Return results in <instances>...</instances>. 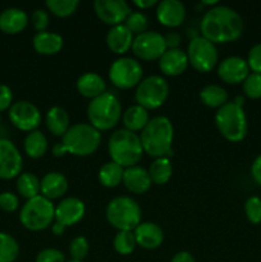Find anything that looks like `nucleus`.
Instances as JSON below:
<instances>
[{
    "label": "nucleus",
    "instance_id": "obj_47",
    "mask_svg": "<svg viewBox=\"0 0 261 262\" xmlns=\"http://www.w3.org/2000/svg\"><path fill=\"white\" fill-rule=\"evenodd\" d=\"M166 43V49H179L181 45V35L178 32H169L164 36Z\"/></svg>",
    "mask_w": 261,
    "mask_h": 262
},
{
    "label": "nucleus",
    "instance_id": "obj_39",
    "mask_svg": "<svg viewBox=\"0 0 261 262\" xmlns=\"http://www.w3.org/2000/svg\"><path fill=\"white\" fill-rule=\"evenodd\" d=\"M90 252V243L86 237H76L69 245V255L72 260L83 261Z\"/></svg>",
    "mask_w": 261,
    "mask_h": 262
},
{
    "label": "nucleus",
    "instance_id": "obj_51",
    "mask_svg": "<svg viewBox=\"0 0 261 262\" xmlns=\"http://www.w3.org/2000/svg\"><path fill=\"white\" fill-rule=\"evenodd\" d=\"M233 102H234V104H237L238 106L243 107V105H245V97H243V96H237Z\"/></svg>",
    "mask_w": 261,
    "mask_h": 262
},
{
    "label": "nucleus",
    "instance_id": "obj_7",
    "mask_svg": "<svg viewBox=\"0 0 261 262\" xmlns=\"http://www.w3.org/2000/svg\"><path fill=\"white\" fill-rule=\"evenodd\" d=\"M106 220L118 232H133L141 224L142 211L137 202L128 196H119L107 204Z\"/></svg>",
    "mask_w": 261,
    "mask_h": 262
},
{
    "label": "nucleus",
    "instance_id": "obj_18",
    "mask_svg": "<svg viewBox=\"0 0 261 262\" xmlns=\"http://www.w3.org/2000/svg\"><path fill=\"white\" fill-rule=\"evenodd\" d=\"M186 7L179 0H163L158 3L156 18L164 27H179L186 19Z\"/></svg>",
    "mask_w": 261,
    "mask_h": 262
},
{
    "label": "nucleus",
    "instance_id": "obj_8",
    "mask_svg": "<svg viewBox=\"0 0 261 262\" xmlns=\"http://www.w3.org/2000/svg\"><path fill=\"white\" fill-rule=\"evenodd\" d=\"M55 219V206L46 197L38 196L27 200L19 212V222L31 232H41L53 224Z\"/></svg>",
    "mask_w": 261,
    "mask_h": 262
},
{
    "label": "nucleus",
    "instance_id": "obj_46",
    "mask_svg": "<svg viewBox=\"0 0 261 262\" xmlns=\"http://www.w3.org/2000/svg\"><path fill=\"white\" fill-rule=\"evenodd\" d=\"M251 176H252L253 181L258 186H261V154L253 160L252 165H251Z\"/></svg>",
    "mask_w": 261,
    "mask_h": 262
},
{
    "label": "nucleus",
    "instance_id": "obj_44",
    "mask_svg": "<svg viewBox=\"0 0 261 262\" xmlns=\"http://www.w3.org/2000/svg\"><path fill=\"white\" fill-rule=\"evenodd\" d=\"M19 200L12 192H3L0 193V209L7 212H13L18 209Z\"/></svg>",
    "mask_w": 261,
    "mask_h": 262
},
{
    "label": "nucleus",
    "instance_id": "obj_6",
    "mask_svg": "<svg viewBox=\"0 0 261 262\" xmlns=\"http://www.w3.org/2000/svg\"><path fill=\"white\" fill-rule=\"evenodd\" d=\"M215 123L220 135L230 142H241L247 136L248 123L245 110L233 101H228L217 109Z\"/></svg>",
    "mask_w": 261,
    "mask_h": 262
},
{
    "label": "nucleus",
    "instance_id": "obj_27",
    "mask_svg": "<svg viewBox=\"0 0 261 262\" xmlns=\"http://www.w3.org/2000/svg\"><path fill=\"white\" fill-rule=\"evenodd\" d=\"M46 127L55 137H63L71 127V119L67 110L61 106H53L46 114Z\"/></svg>",
    "mask_w": 261,
    "mask_h": 262
},
{
    "label": "nucleus",
    "instance_id": "obj_16",
    "mask_svg": "<svg viewBox=\"0 0 261 262\" xmlns=\"http://www.w3.org/2000/svg\"><path fill=\"white\" fill-rule=\"evenodd\" d=\"M251 73L250 67L246 59L241 56H229L220 61L217 67V76L223 82L228 84L243 83L248 74Z\"/></svg>",
    "mask_w": 261,
    "mask_h": 262
},
{
    "label": "nucleus",
    "instance_id": "obj_37",
    "mask_svg": "<svg viewBox=\"0 0 261 262\" xmlns=\"http://www.w3.org/2000/svg\"><path fill=\"white\" fill-rule=\"evenodd\" d=\"M243 94L251 100L261 99V74L251 72L242 83Z\"/></svg>",
    "mask_w": 261,
    "mask_h": 262
},
{
    "label": "nucleus",
    "instance_id": "obj_35",
    "mask_svg": "<svg viewBox=\"0 0 261 262\" xmlns=\"http://www.w3.org/2000/svg\"><path fill=\"white\" fill-rule=\"evenodd\" d=\"M113 246H114V250L117 251L119 255L128 256L135 251L137 242H136L133 232L123 230V232H118L117 234H115L114 241H113Z\"/></svg>",
    "mask_w": 261,
    "mask_h": 262
},
{
    "label": "nucleus",
    "instance_id": "obj_28",
    "mask_svg": "<svg viewBox=\"0 0 261 262\" xmlns=\"http://www.w3.org/2000/svg\"><path fill=\"white\" fill-rule=\"evenodd\" d=\"M123 124H124L125 129L130 130V132H142L143 128L147 125L150 122V115H148V110L145 107L140 106V105H132L128 107L122 115Z\"/></svg>",
    "mask_w": 261,
    "mask_h": 262
},
{
    "label": "nucleus",
    "instance_id": "obj_48",
    "mask_svg": "<svg viewBox=\"0 0 261 262\" xmlns=\"http://www.w3.org/2000/svg\"><path fill=\"white\" fill-rule=\"evenodd\" d=\"M170 262H196L193 255L188 251H181V252L176 253L171 258Z\"/></svg>",
    "mask_w": 261,
    "mask_h": 262
},
{
    "label": "nucleus",
    "instance_id": "obj_31",
    "mask_svg": "<svg viewBox=\"0 0 261 262\" xmlns=\"http://www.w3.org/2000/svg\"><path fill=\"white\" fill-rule=\"evenodd\" d=\"M147 171L153 183L163 186V184L168 183L169 179L171 178L173 166H171L170 160L168 158H159L151 163Z\"/></svg>",
    "mask_w": 261,
    "mask_h": 262
},
{
    "label": "nucleus",
    "instance_id": "obj_30",
    "mask_svg": "<svg viewBox=\"0 0 261 262\" xmlns=\"http://www.w3.org/2000/svg\"><path fill=\"white\" fill-rule=\"evenodd\" d=\"M200 100L207 107H220L228 102V92L219 84H207L200 91Z\"/></svg>",
    "mask_w": 261,
    "mask_h": 262
},
{
    "label": "nucleus",
    "instance_id": "obj_25",
    "mask_svg": "<svg viewBox=\"0 0 261 262\" xmlns=\"http://www.w3.org/2000/svg\"><path fill=\"white\" fill-rule=\"evenodd\" d=\"M135 37L133 33L124 25L114 26L109 30L106 35V45L110 51L115 54H125L132 49Z\"/></svg>",
    "mask_w": 261,
    "mask_h": 262
},
{
    "label": "nucleus",
    "instance_id": "obj_3",
    "mask_svg": "<svg viewBox=\"0 0 261 262\" xmlns=\"http://www.w3.org/2000/svg\"><path fill=\"white\" fill-rule=\"evenodd\" d=\"M141 143L143 152L151 158H168L173 154L171 145L174 138V128L166 117L151 118L141 132Z\"/></svg>",
    "mask_w": 261,
    "mask_h": 262
},
{
    "label": "nucleus",
    "instance_id": "obj_20",
    "mask_svg": "<svg viewBox=\"0 0 261 262\" xmlns=\"http://www.w3.org/2000/svg\"><path fill=\"white\" fill-rule=\"evenodd\" d=\"M136 242L137 246L145 250H156L161 246L164 241V232L158 224L151 222L141 223L135 230Z\"/></svg>",
    "mask_w": 261,
    "mask_h": 262
},
{
    "label": "nucleus",
    "instance_id": "obj_24",
    "mask_svg": "<svg viewBox=\"0 0 261 262\" xmlns=\"http://www.w3.org/2000/svg\"><path fill=\"white\" fill-rule=\"evenodd\" d=\"M77 91L86 99H96L106 92V83L104 78L94 72H87L77 79Z\"/></svg>",
    "mask_w": 261,
    "mask_h": 262
},
{
    "label": "nucleus",
    "instance_id": "obj_40",
    "mask_svg": "<svg viewBox=\"0 0 261 262\" xmlns=\"http://www.w3.org/2000/svg\"><path fill=\"white\" fill-rule=\"evenodd\" d=\"M245 214L251 224H261V199L257 196L248 197L245 204Z\"/></svg>",
    "mask_w": 261,
    "mask_h": 262
},
{
    "label": "nucleus",
    "instance_id": "obj_12",
    "mask_svg": "<svg viewBox=\"0 0 261 262\" xmlns=\"http://www.w3.org/2000/svg\"><path fill=\"white\" fill-rule=\"evenodd\" d=\"M132 51L141 60H159L166 51L165 38L155 31H146L136 36L132 43Z\"/></svg>",
    "mask_w": 261,
    "mask_h": 262
},
{
    "label": "nucleus",
    "instance_id": "obj_13",
    "mask_svg": "<svg viewBox=\"0 0 261 262\" xmlns=\"http://www.w3.org/2000/svg\"><path fill=\"white\" fill-rule=\"evenodd\" d=\"M8 115L10 123L23 132L30 133L36 130L41 123V113L38 107L32 102L25 100L13 102Z\"/></svg>",
    "mask_w": 261,
    "mask_h": 262
},
{
    "label": "nucleus",
    "instance_id": "obj_21",
    "mask_svg": "<svg viewBox=\"0 0 261 262\" xmlns=\"http://www.w3.org/2000/svg\"><path fill=\"white\" fill-rule=\"evenodd\" d=\"M122 183L130 193L143 194L150 189L153 182L148 176V171L145 168L136 165L124 169Z\"/></svg>",
    "mask_w": 261,
    "mask_h": 262
},
{
    "label": "nucleus",
    "instance_id": "obj_15",
    "mask_svg": "<svg viewBox=\"0 0 261 262\" xmlns=\"http://www.w3.org/2000/svg\"><path fill=\"white\" fill-rule=\"evenodd\" d=\"M94 10L101 22L112 27L123 25L132 13L124 0H96L94 3Z\"/></svg>",
    "mask_w": 261,
    "mask_h": 262
},
{
    "label": "nucleus",
    "instance_id": "obj_45",
    "mask_svg": "<svg viewBox=\"0 0 261 262\" xmlns=\"http://www.w3.org/2000/svg\"><path fill=\"white\" fill-rule=\"evenodd\" d=\"M13 105V92L5 84H0V113L10 109Z\"/></svg>",
    "mask_w": 261,
    "mask_h": 262
},
{
    "label": "nucleus",
    "instance_id": "obj_17",
    "mask_svg": "<svg viewBox=\"0 0 261 262\" xmlns=\"http://www.w3.org/2000/svg\"><path fill=\"white\" fill-rule=\"evenodd\" d=\"M86 214L83 201L77 197H67L55 207V220L64 227H72L81 222Z\"/></svg>",
    "mask_w": 261,
    "mask_h": 262
},
{
    "label": "nucleus",
    "instance_id": "obj_5",
    "mask_svg": "<svg viewBox=\"0 0 261 262\" xmlns=\"http://www.w3.org/2000/svg\"><path fill=\"white\" fill-rule=\"evenodd\" d=\"M122 115V105L119 100L110 92H105L101 96L91 100L87 106L90 124L99 132L114 128L119 123Z\"/></svg>",
    "mask_w": 261,
    "mask_h": 262
},
{
    "label": "nucleus",
    "instance_id": "obj_34",
    "mask_svg": "<svg viewBox=\"0 0 261 262\" xmlns=\"http://www.w3.org/2000/svg\"><path fill=\"white\" fill-rule=\"evenodd\" d=\"M19 255V245L8 233L0 232V262H14Z\"/></svg>",
    "mask_w": 261,
    "mask_h": 262
},
{
    "label": "nucleus",
    "instance_id": "obj_2",
    "mask_svg": "<svg viewBox=\"0 0 261 262\" xmlns=\"http://www.w3.org/2000/svg\"><path fill=\"white\" fill-rule=\"evenodd\" d=\"M101 143V135L90 123H78L69 127L61 142L53 147V155L61 158L66 154L74 156H90L97 151Z\"/></svg>",
    "mask_w": 261,
    "mask_h": 262
},
{
    "label": "nucleus",
    "instance_id": "obj_49",
    "mask_svg": "<svg viewBox=\"0 0 261 262\" xmlns=\"http://www.w3.org/2000/svg\"><path fill=\"white\" fill-rule=\"evenodd\" d=\"M158 4L156 0H135L133 5L138 8V9H148V8L154 7V5Z\"/></svg>",
    "mask_w": 261,
    "mask_h": 262
},
{
    "label": "nucleus",
    "instance_id": "obj_33",
    "mask_svg": "<svg viewBox=\"0 0 261 262\" xmlns=\"http://www.w3.org/2000/svg\"><path fill=\"white\" fill-rule=\"evenodd\" d=\"M40 183L41 181L33 173H20L15 187L20 196L26 200H31L40 193Z\"/></svg>",
    "mask_w": 261,
    "mask_h": 262
},
{
    "label": "nucleus",
    "instance_id": "obj_52",
    "mask_svg": "<svg viewBox=\"0 0 261 262\" xmlns=\"http://www.w3.org/2000/svg\"><path fill=\"white\" fill-rule=\"evenodd\" d=\"M67 262H84V261H76V260H71V261H67Z\"/></svg>",
    "mask_w": 261,
    "mask_h": 262
},
{
    "label": "nucleus",
    "instance_id": "obj_38",
    "mask_svg": "<svg viewBox=\"0 0 261 262\" xmlns=\"http://www.w3.org/2000/svg\"><path fill=\"white\" fill-rule=\"evenodd\" d=\"M124 26L133 33V35H141L146 32L148 28V19L143 13L132 12L125 19Z\"/></svg>",
    "mask_w": 261,
    "mask_h": 262
},
{
    "label": "nucleus",
    "instance_id": "obj_50",
    "mask_svg": "<svg viewBox=\"0 0 261 262\" xmlns=\"http://www.w3.org/2000/svg\"><path fill=\"white\" fill-rule=\"evenodd\" d=\"M66 229L67 228L64 227V225H61V224H59V223H54L53 224V227H51V230H53V233L55 235H61V234H64V232H66Z\"/></svg>",
    "mask_w": 261,
    "mask_h": 262
},
{
    "label": "nucleus",
    "instance_id": "obj_14",
    "mask_svg": "<svg viewBox=\"0 0 261 262\" xmlns=\"http://www.w3.org/2000/svg\"><path fill=\"white\" fill-rule=\"evenodd\" d=\"M23 160L17 146L7 138H0V179L18 178L22 171Z\"/></svg>",
    "mask_w": 261,
    "mask_h": 262
},
{
    "label": "nucleus",
    "instance_id": "obj_36",
    "mask_svg": "<svg viewBox=\"0 0 261 262\" xmlns=\"http://www.w3.org/2000/svg\"><path fill=\"white\" fill-rule=\"evenodd\" d=\"M46 7L59 18H67L73 14L79 7L78 0H48Z\"/></svg>",
    "mask_w": 261,
    "mask_h": 262
},
{
    "label": "nucleus",
    "instance_id": "obj_26",
    "mask_svg": "<svg viewBox=\"0 0 261 262\" xmlns=\"http://www.w3.org/2000/svg\"><path fill=\"white\" fill-rule=\"evenodd\" d=\"M63 37L55 32H37L33 36L32 45L37 54L41 55H55L63 49Z\"/></svg>",
    "mask_w": 261,
    "mask_h": 262
},
{
    "label": "nucleus",
    "instance_id": "obj_1",
    "mask_svg": "<svg viewBox=\"0 0 261 262\" xmlns=\"http://www.w3.org/2000/svg\"><path fill=\"white\" fill-rule=\"evenodd\" d=\"M201 36L212 43L237 41L243 33V19L233 8L216 5L210 8L200 22Z\"/></svg>",
    "mask_w": 261,
    "mask_h": 262
},
{
    "label": "nucleus",
    "instance_id": "obj_4",
    "mask_svg": "<svg viewBox=\"0 0 261 262\" xmlns=\"http://www.w3.org/2000/svg\"><path fill=\"white\" fill-rule=\"evenodd\" d=\"M107 150L112 161L125 169L137 165L143 155L140 136L125 128L115 130L110 136Z\"/></svg>",
    "mask_w": 261,
    "mask_h": 262
},
{
    "label": "nucleus",
    "instance_id": "obj_10",
    "mask_svg": "<svg viewBox=\"0 0 261 262\" xmlns=\"http://www.w3.org/2000/svg\"><path fill=\"white\" fill-rule=\"evenodd\" d=\"M186 53L192 68L201 73L212 71L219 60V54L215 43L210 42L202 36H196L189 41Z\"/></svg>",
    "mask_w": 261,
    "mask_h": 262
},
{
    "label": "nucleus",
    "instance_id": "obj_41",
    "mask_svg": "<svg viewBox=\"0 0 261 262\" xmlns=\"http://www.w3.org/2000/svg\"><path fill=\"white\" fill-rule=\"evenodd\" d=\"M246 60H247L251 72L261 74V42L256 43L250 49Z\"/></svg>",
    "mask_w": 261,
    "mask_h": 262
},
{
    "label": "nucleus",
    "instance_id": "obj_29",
    "mask_svg": "<svg viewBox=\"0 0 261 262\" xmlns=\"http://www.w3.org/2000/svg\"><path fill=\"white\" fill-rule=\"evenodd\" d=\"M23 147H25V152L27 154L28 158L40 159L48 151V140L42 132L37 129L32 130L26 136Z\"/></svg>",
    "mask_w": 261,
    "mask_h": 262
},
{
    "label": "nucleus",
    "instance_id": "obj_23",
    "mask_svg": "<svg viewBox=\"0 0 261 262\" xmlns=\"http://www.w3.org/2000/svg\"><path fill=\"white\" fill-rule=\"evenodd\" d=\"M28 25V17L25 10L8 8L0 13V31L8 35L20 33Z\"/></svg>",
    "mask_w": 261,
    "mask_h": 262
},
{
    "label": "nucleus",
    "instance_id": "obj_22",
    "mask_svg": "<svg viewBox=\"0 0 261 262\" xmlns=\"http://www.w3.org/2000/svg\"><path fill=\"white\" fill-rule=\"evenodd\" d=\"M68 191V181L66 176L59 171H50L44 176L40 183L41 196L46 197L48 200L60 199Z\"/></svg>",
    "mask_w": 261,
    "mask_h": 262
},
{
    "label": "nucleus",
    "instance_id": "obj_32",
    "mask_svg": "<svg viewBox=\"0 0 261 262\" xmlns=\"http://www.w3.org/2000/svg\"><path fill=\"white\" fill-rule=\"evenodd\" d=\"M123 174H124V168L115 164L114 161H109L100 168L99 181L106 188H114L122 183Z\"/></svg>",
    "mask_w": 261,
    "mask_h": 262
},
{
    "label": "nucleus",
    "instance_id": "obj_11",
    "mask_svg": "<svg viewBox=\"0 0 261 262\" xmlns=\"http://www.w3.org/2000/svg\"><path fill=\"white\" fill-rule=\"evenodd\" d=\"M142 76L143 69L141 64L128 56L117 59L109 69L110 82L120 90H129L138 86L142 81Z\"/></svg>",
    "mask_w": 261,
    "mask_h": 262
},
{
    "label": "nucleus",
    "instance_id": "obj_19",
    "mask_svg": "<svg viewBox=\"0 0 261 262\" xmlns=\"http://www.w3.org/2000/svg\"><path fill=\"white\" fill-rule=\"evenodd\" d=\"M187 53L182 49H166L165 53L159 59V68L165 76H181L188 67Z\"/></svg>",
    "mask_w": 261,
    "mask_h": 262
},
{
    "label": "nucleus",
    "instance_id": "obj_43",
    "mask_svg": "<svg viewBox=\"0 0 261 262\" xmlns=\"http://www.w3.org/2000/svg\"><path fill=\"white\" fill-rule=\"evenodd\" d=\"M35 262H67L66 255L56 248H45L36 256Z\"/></svg>",
    "mask_w": 261,
    "mask_h": 262
},
{
    "label": "nucleus",
    "instance_id": "obj_42",
    "mask_svg": "<svg viewBox=\"0 0 261 262\" xmlns=\"http://www.w3.org/2000/svg\"><path fill=\"white\" fill-rule=\"evenodd\" d=\"M31 22L37 32H45L50 23V18L45 9H36L31 15Z\"/></svg>",
    "mask_w": 261,
    "mask_h": 262
},
{
    "label": "nucleus",
    "instance_id": "obj_9",
    "mask_svg": "<svg viewBox=\"0 0 261 262\" xmlns=\"http://www.w3.org/2000/svg\"><path fill=\"white\" fill-rule=\"evenodd\" d=\"M168 95V82L160 76H150L140 82L136 90L135 99L140 106L145 107L146 110H154L166 101Z\"/></svg>",
    "mask_w": 261,
    "mask_h": 262
}]
</instances>
